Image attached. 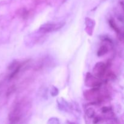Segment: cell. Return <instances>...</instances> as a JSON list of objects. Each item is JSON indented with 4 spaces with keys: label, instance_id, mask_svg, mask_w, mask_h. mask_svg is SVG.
<instances>
[{
    "label": "cell",
    "instance_id": "cell-1",
    "mask_svg": "<svg viewBox=\"0 0 124 124\" xmlns=\"http://www.w3.org/2000/svg\"><path fill=\"white\" fill-rule=\"evenodd\" d=\"M30 108V104L27 99H22L18 101L12 106L8 120L10 124H17L23 119V115Z\"/></svg>",
    "mask_w": 124,
    "mask_h": 124
},
{
    "label": "cell",
    "instance_id": "cell-2",
    "mask_svg": "<svg viewBox=\"0 0 124 124\" xmlns=\"http://www.w3.org/2000/svg\"><path fill=\"white\" fill-rule=\"evenodd\" d=\"M85 99L94 104H99L108 97L107 94L102 93L99 88H92L87 90L84 93Z\"/></svg>",
    "mask_w": 124,
    "mask_h": 124
},
{
    "label": "cell",
    "instance_id": "cell-3",
    "mask_svg": "<svg viewBox=\"0 0 124 124\" xmlns=\"http://www.w3.org/2000/svg\"><path fill=\"white\" fill-rule=\"evenodd\" d=\"M108 71V64H105L103 62H97L93 69V75L100 79L105 78Z\"/></svg>",
    "mask_w": 124,
    "mask_h": 124
},
{
    "label": "cell",
    "instance_id": "cell-4",
    "mask_svg": "<svg viewBox=\"0 0 124 124\" xmlns=\"http://www.w3.org/2000/svg\"><path fill=\"white\" fill-rule=\"evenodd\" d=\"M64 23H48L44 24L39 29V30L42 33H48L58 31L64 27Z\"/></svg>",
    "mask_w": 124,
    "mask_h": 124
},
{
    "label": "cell",
    "instance_id": "cell-5",
    "mask_svg": "<svg viewBox=\"0 0 124 124\" xmlns=\"http://www.w3.org/2000/svg\"><path fill=\"white\" fill-rule=\"evenodd\" d=\"M28 62V61H25L23 62H13L10 64L9 67H8V69L10 70V73L9 76H8V79H12L15 78L17 75L19 74V73L21 71L22 69L25 65H26L27 63Z\"/></svg>",
    "mask_w": 124,
    "mask_h": 124
},
{
    "label": "cell",
    "instance_id": "cell-6",
    "mask_svg": "<svg viewBox=\"0 0 124 124\" xmlns=\"http://www.w3.org/2000/svg\"><path fill=\"white\" fill-rule=\"evenodd\" d=\"M102 84L100 79L95 77L90 73H87L85 79V85L90 88H99Z\"/></svg>",
    "mask_w": 124,
    "mask_h": 124
},
{
    "label": "cell",
    "instance_id": "cell-7",
    "mask_svg": "<svg viewBox=\"0 0 124 124\" xmlns=\"http://www.w3.org/2000/svg\"><path fill=\"white\" fill-rule=\"evenodd\" d=\"M108 23L110 26L111 27V29H112L113 30L116 32V33L117 34L119 39L121 41H123V39H124L123 32H122V30L120 29V28L119 27L118 25H117L116 22H115L113 19H110V20L108 21Z\"/></svg>",
    "mask_w": 124,
    "mask_h": 124
},
{
    "label": "cell",
    "instance_id": "cell-8",
    "mask_svg": "<svg viewBox=\"0 0 124 124\" xmlns=\"http://www.w3.org/2000/svg\"><path fill=\"white\" fill-rule=\"evenodd\" d=\"M85 31H87V33L89 35H92L93 33V29H94V25H95V23L94 21L92 20L90 18H87L85 19Z\"/></svg>",
    "mask_w": 124,
    "mask_h": 124
},
{
    "label": "cell",
    "instance_id": "cell-9",
    "mask_svg": "<svg viewBox=\"0 0 124 124\" xmlns=\"http://www.w3.org/2000/svg\"><path fill=\"white\" fill-rule=\"evenodd\" d=\"M109 47L107 44H103L98 49L97 54L98 56H102L108 52Z\"/></svg>",
    "mask_w": 124,
    "mask_h": 124
},
{
    "label": "cell",
    "instance_id": "cell-10",
    "mask_svg": "<svg viewBox=\"0 0 124 124\" xmlns=\"http://www.w3.org/2000/svg\"><path fill=\"white\" fill-rule=\"evenodd\" d=\"M18 15L23 19H26L29 16V12L27 9L25 8H21L18 11Z\"/></svg>",
    "mask_w": 124,
    "mask_h": 124
},
{
    "label": "cell",
    "instance_id": "cell-11",
    "mask_svg": "<svg viewBox=\"0 0 124 124\" xmlns=\"http://www.w3.org/2000/svg\"><path fill=\"white\" fill-rule=\"evenodd\" d=\"M15 90H16L15 86V85L10 86V88H8V90H7V96L11 95V94H12V93L15 91Z\"/></svg>",
    "mask_w": 124,
    "mask_h": 124
},
{
    "label": "cell",
    "instance_id": "cell-12",
    "mask_svg": "<svg viewBox=\"0 0 124 124\" xmlns=\"http://www.w3.org/2000/svg\"><path fill=\"white\" fill-rule=\"evenodd\" d=\"M70 124H74V123H72V122H71V123H70Z\"/></svg>",
    "mask_w": 124,
    "mask_h": 124
}]
</instances>
